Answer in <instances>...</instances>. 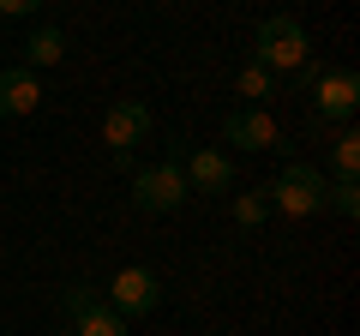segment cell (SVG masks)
Wrapping results in <instances>:
<instances>
[{"label": "cell", "mask_w": 360, "mask_h": 336, "mask_svg": "<svg viewBox=\"0 0 360 336\" xmlns=\"http://www.w3.org/2000/svg\"><path fill=\"white\" fill-rule=\"evenodd\" d=\"M264 198H270L276 217L307 222V217H319V210H324V174H319V168H307V162H288L283 174L264 186Z\"/></svg>", "instance_id": "obj_1"}, {"label": "cell", "mask_w": 360, "mask_h": 336, "mask_svg": "<svg viewBox=\"0 0 360 336\" xmlns=\"http://www.w3.org/2000/svg\"><path fill=\"white\" fill-rule=\"evenodd\" d=\"M307 54H312L307 30H300V18H288V13H270L264 25H258V37H252V60L264 66V72H295Z\"/></svg>", "instance_id": "obj_2"}, {"label": "cell", "mask_w": 360, "mask_h": 336, "mask_svg": "<svg viewBox=\"0 0 360 336\" xmlns=\"http://www.w3.org/2000/svg\"><path fill=\"white\" fill-rule=\"evenodd\" d=\"M186 193H193V186H186V168H180V162H156V168H139V174H132V205H139L144 217H168V210H180Z\"/></svg>", "instance_id": "obj_3"}, {"label": "cell", "mask_w": 360, "mask_h": 336, "mask_svg": "<svg viewBox=\"0 0 360 336\" xmlns=\"http://www.w3.org/2000/svg\"><path fill=\"white\" fill-rule=\"evenodd\" d=\"M144 138H150V108H144L139 96H120L103 115V144L115 150V162H132V150H139Z\"/></svg>", "instance_id": "obj_4"}, {"label": "cell", "mask_w": 360, "mask_h": 336, "mask_svg": "<svg viewBox=\"0 0 360 336\" xmlns=\"http://www.w3.org/2000/svg\"><path fill=\"white\" fill-rule=\"evenodd\" d=\"M156 300H162V283H156V271H144V264H127V271L108 276V306H115L120 318H144V312H156Z\"/></svg>", "instance_id": "obj_5"}, {"label": "cell", "mask_w": 360, "mask_h": 336, "mask_svg": "<svg viewBox=\"0 0 360 336\" xmlns=\"http://www.w3.org/2000/svg\"><path fill=\"white\" fill-rule=\"evenodd\" d=\"M354 108H360V72L330 66V72L312 78V115L319 120H348Z\"/></svg>", "instance_id": "obj_6"}, {"label": "cell", "mask_w": 360, "mask_h": 336, "mask_svg": "<svg viewBox=\"0 0 360 336\" xmlns=\"http://www.w3.org/2000/svg\"><path fill=\"white\" fill-rule=\"evenodd\" d=\"M222 132H229V144H240V150H283V127H276V115H264V108H229V120H222Z\"/></svg>", "instance_id": "obj_7"}, {"label": "cell", "mask_w": 360, "mask_h": 336, "mask_svg": "<svg viewBox=\"0 0 360 336\" xmlns=\"http://www.w3.org/2000/svg\"><path fill=\"white\" fill-rule=\"evenodd\" d=\"M42 108V84L30 66H6L0 72V120H18V115H37Z\"/></svg>", "instance_id": "obj_8"}, {"label": "cell", "mask_w": 360, "mask_h": 336, "mask_svg": "<svg viewBox=\"0 0 360 336\" xmlns=\"http://www.w3.org/2000/svg\"><path fill=\"white\" fill-rule=\"evenodd\" d=\"M186 186H193V193H229L234 186V162L222 150H193L186 156Z\"/></svg>", "instance_id": "obj_9"}, {"label": "cell", "mask_w": 360, "mask_h": 336, "mask_svg": "<svg viewBox=\"0 0 360 336\" xmlns=\"http://www.w3.org/2000/svg\"><path fill=\"white\" fill-rule=\"evenodd\" d=\"M234 96H240V108H258L264 96H276V72H264L258 60H246L240 72H234Z\"/></svg>", "instance_id": "obj_10"}, {"label": "cell", "mask_w": 360, "mask_h": 336, "mask_svg": "<svg viewBox=\"0 0 360 336\" xmlns=\"http://www.w3.org/2000/svg\"><path fill=\"white\" fill-rule=\"evenodd\" d=\"M72 336H132V330H127V318H120L115 306H96V300H90L72 318Z\"/></svg>", "instance_id": "obj_11"}, {"label": "cell", "mask_w": 360, "mask_h": 336, "mask_svg": "<svg viewBox=\"0 0 360 336\" xmlns=\"http://www.w3.org/2000/svg\"><path fill=\"white\" fill-rule=\"evenodd\" d=\"M25 54H30V72H37V66H54V60H60V54H66V30H54V25L30 30Z\"/></svg>", "instance_id": "obj_12"}, {"label": "cell", "mask_w": 360, "mask_h": 336, "mask_svg": "<svg viewBox=\"0 0 360 336\" xmlns=\"http://www.w3.org/2000/svg\"><path fill=\"white\" fill-rule=\"evenodd\" d=\"M330 162H336V181H354V168H360V132H354V127H342V132H336Z\"/></svg>", "instance_id": "obj_13"}, {"label": "cell", "mask_w": 360, "mask_h": 336, "mask_svg": "<svg viewBox=\"0 0 360 336\" xmlns=\"http://www.w3.org/2000/svg\"><path fill=\"white\" fill-rule=\"evenodd\" d=\"M324 205H330L336 217H354V210H360V186L354 181H330V186H324Z\"/></svg>", "instance_id": "obj_14"}, {"label": "cell", "mask_w": 360, "mask_h": 336, "mask_svg": "<svg viewBox=\"0 0 360 336\" xmlns=\"http://www.w3.org/2000/svg\"><path fill=\"white\" fill-rule=\"evenodd\" d=\"M264 217H270V198L264 193H240V198H234V222H240V228H258Z\"/></svg>", "instance_id": "obj_15"}, {"label": "cell", "mask_w": 360, "mask_h": 336, "mask_svg": "<svg viewBox=\"0 0 360 336\" xmlns=\"http://www.w3.org/2000/svg\"><path fill=\"white\" fill-rule=\"evenodd\" d=\"M42 0H0V18H30Z\"/></svg>", "instance_id": "obj_16"}, {"label": "cell", "mask_w": 360, "mask_h": 336, "mask_svg": "<svg viewBox=\"0 0 360 336\" xmlns=\"http://www.w3.org/2000/svg\"><path fill=\"white\" fill-rule=\"evenodd\" d=\"M90 300H96V295H90V288H66V312H72V318H78V312L90 306Z\"/></svg>", "instance_id": "obj_17"}]
</instances>
